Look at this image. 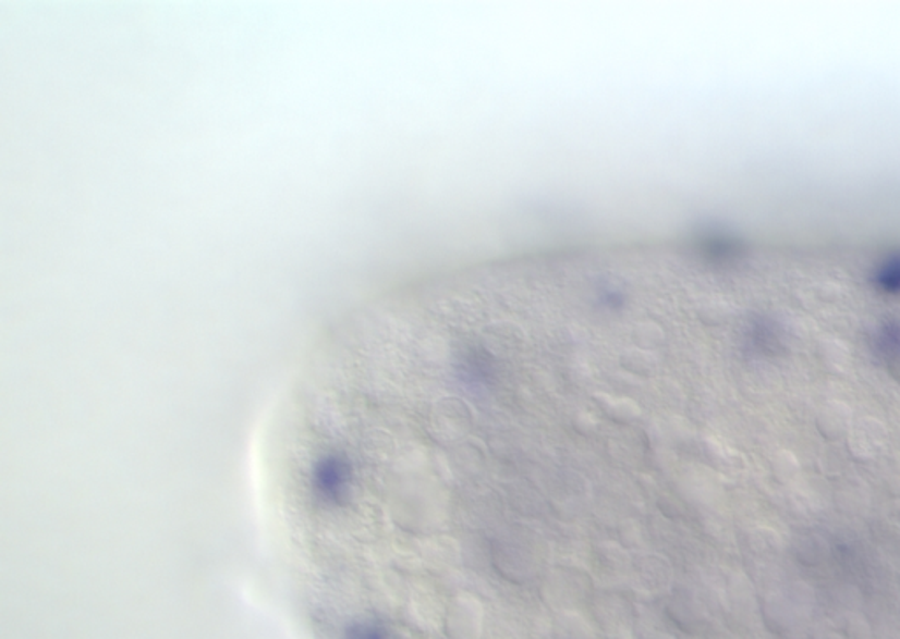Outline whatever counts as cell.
<instances>
[{"mask_svg":"<svg viewBox=\"0 0 900 639\" xmlns=\"http://www.w3.org/2000/svg\"><path fill=\"white\" fill-rule=\"evenodd\" d=\"M876 291L887 295H900V251L888 255L876 263L871 277Z\"/></svg>","mask_w":900,"mask_h":639,"instance_id":"1","label":"cell"},{"mask_svg":"<svg viewBox=\"0 0 900 639\" xmlns=\"http://www.w3.org/2000/svg\"><path fill=\"white\" fill-rule=\"evenodd\" d=\"M873 348L887 362L900 360V322H888L878 329L873 340Z\"/></svg>","mask_w":900,"mask_h":639,"instance_id":"2","label":"cell"}]
</instances>
